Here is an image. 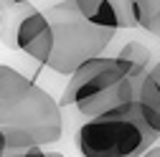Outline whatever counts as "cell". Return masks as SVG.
<instances>
[{"label":"cell","mask_w":160,"mask_h":157,"mask_svg":"<svg viewBox=\"0 0 160 157\" xmlns=\"http://www.w3.org/2000/svg\"><path fill=\"white\" fill-rule=\"evenodd\" d=\"M137 21L140 28L160 38V0H137Z\"/></svg>","instance_id":"cell-8"},{"label":"cell","mask_w":160,"mask_h":157,"mask_svg":"<svg viewBox=\"0 0 160 157\" xmlns=\"http://www.w3.org/2000/svg\"><path fill=\"white\" fill-rule=\"evenodd\" d=\"M0 132L8 150L53 145L64 134L61 104L33 81L28 89L0 99Z\"/></svg>","instance_id":"cell-1"},{"label":"cell","mask_w":160,"mask_h":157,"mask_svg":"<svg viewBox=\"0 0 160 157\" xmlns=\"http://www.w3.org/2000/svg\"><path fill=\"white\" fill-rule=\"evenodd\" d=\"M5 150H8V147H5V137H3V132H0V157L5 155Z\"/></svg>","instance_id":"cell-15"},{"label":"cell","mask_w":160,"mask_h":157,"mask_svg":"<svg viewBox=\"0 0 160 157\" xmlns=\"http://www.w3.org/2000/svg\"><path fill=\"white\" fill-rule=\"evenodd\" d=\"M135 102L140 107V114H142V119L160 134V86L155 84V78L148 74L142 78V84L137 89V96Z\"/></svg>","instance_id":"cell-6"},{"label":"cell","mask_w":160,"mask_h":157,"mask_svg":"<svg viewBox=\"0 0 160 157\" xmlns=\"http://www.w3.org/2000/svg\"><path fill=\"white\" fill-rule=\"evenodd\" d=\"M148 74H150V76H152V78H155V84H158V86H160V61H158V64H155V66H152V69H150V71H148Z\"/></svg>","instance_id":"cell-14"},{"label":"cell","mask_w":160,"mask_h":157,"mask_svg":"<svg viewBox=\"0 0 160 157\" xmlns=\"http://www.w3.org/2000/svg\"><path fill=\"white\" fill-rule=\"evenodd\" d=\"M158 137L142 119L137 102H127L87 119L76 132V147L82 157H140Z\"/></svg>","instance_id":"cell-2"},{"label":"cell","mask_w":160,"mask_h":157,"mask_svg":"<svg viewBox=\"0 0 160 157\" xmlns=\"http://www.w3.org/2000/svg\"><path fill=\"white\" fill-rule=\"evenodd\" d=\"M117 56L125 58L132 69H148V64H150V48H145L142 43H137V41L125 43L122 51H119Z\"/></svg>","instance_id":"cell-10"},{"label":"cell","mask_w":160,"mask_h":157,"mask_svg":"<svg viewBox=\"0 0 160 157\" xmlns=\"http://www.w3.org/2000/svg\"><path fill=\"white\" fill-rule=\"evenodd\" d=\"M3 5H10V8H26L28 0H0Z\"/></svg>","instance_id":"cell-13"},{"label":"cell","mask_w":160,"mask_h":157,"mask_svg":"<svg viewBox=\"0 0 160 157\" xmlns=\"http://www.w3.org/2000/svg\"><path fill=\"white\" fill-rule=\"evenodd\" d=\"M140 157H160V145H152V147H148Z\"/></svg>","instance_id":"cell-12"},{"label":"cell","mask_w":160,"mask_h":157,"mask_svg":"<svg viewBox=\"0 0 160 157\" xmlns=\"http://www.w3.org/2000/svg\"><path fill=\"white\" fill-rule=\"evenodd\" d=\"M132 71V66L119 56H94L82 66H76L69 74V84L64 89V96L58 99L61 107H74L79 99H87L92 94H99Z\"/></svg>","instance_id":"cell-4"},{"label":"cell","mask_w":160,"mask_h":157,"mask_svg":"<svg viewBox=\"0 0 160 157\" xmlns=\"http://www.w3.org/2000/svg\"><path fill=\"white\" fill-rule=\"evenodd\" d=\"M0 31H3V10H0Z\"/></svg>","instance_id":"cell-16"},{"label":"cell","mask_w":160,"mask_h":157,"mask_svg":"<svg viewBox=\"0 0 160 157\" xmlns=\"http://www.w3.org/2000/svg\"><path fill=\"white\" fill-rule=\"evenodd\" d=\"M46 18L53 31V48L46 66L56 74H71L76 66L94 56H102L112 43L114 28L94 26L76 10L74 0H61L46 10Z\"/></svg>","instance_id":"cell-3"},{"label":"cell","mask_w":160,"mask_h":157,"mask_svg":"<svg viewBox=\"0 0 160 157\" xmlns=\"http://www.w3.org/2000/svg\"><path fill=\"white\" fill-rule=\"evenodd\" d=\"M33 81L28 76H23L18 69L13 66H5V64H0V99H5V96H13L18 91H23L28 89Z\"/></svg>","instance_id":"cell-7"},{"label":"cell","mask_w":160,"mask_h":157,"mask_svg":"<svg viewBox=\"0 0 160 157\" xmlns=\"http://www.w3.org/2000/svg\"><path fill=\"white\" fill-rule=\"evenodd\" d=\"M114 15H117V31H130V28H140L137 21V0H109Z\"/></svg>","instance_id":"cell-9"},{"label":"cell","mask_w":160,"mask_h":157,"mask_svg":"<svg viewBox=\"0 0 160 157\" xmlns=\"http://www.w3.org/2000/svg\"><path fill=\"white\" fill-rule=\"evenodd\" d=\"M21 157H48V150H43V147H28V150H23Z\"/></svg>","instance_id":"cell-11"},{"label":"cell","mask_w":160,"mask_h":157,"mask_svg":"<svg viewBox=\"0 0 160 157\" xmlns=\"http://www.w3.org/2000/svg\"><path fill=\"white\" fill-rule=\"evenodd\" d=\"M13 46L18 51H23L26 56H31L33 61L46 66L48 56H51V48H53V31H51V23H48L46 13L31 8L28 15H23L21 23H18Z\"/></svg>","instance_id":"cell-5"}]
</instances>
